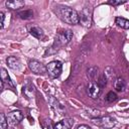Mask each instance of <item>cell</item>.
I'll return each mask as SVG.
<instances>
[{"mask_svg":"<svg viewBox=\"0 0 129 129\" xmlns=\"http://www.w3.org/2000/svg\"><path fill=\"white\" fill-rule=\"evenodd\" d=\"M54 12L66 23H69L72 25H77L80 23L79 13L71 7L63 6V5H57V6H55Z\"/></svg>","mask_w":129,"mask_h":129,"instance_id":"1","label":"cell"},{"mask_svg":"<svg viewBox=\"0 0 129 129\" xmlns=\"http://www.w3.org/2000/svg\"><path fill=\"white\" fill-rule=\"evenodd\" d=\"M125 86H126L125 81H124L122 78H117V79H116V81H115V83H114V87H115L116 91H118V92L123 91V90L125 89Z\"/></svg>","mask_w":129,"mask_h":129,"instance_id":"17","label":"cell"},{"mask_svg":"<svg viewBox=\"0 0 129 129\" xmlns=\"http://www.w3.org/2000/svg\"><path fill=\"white\" fill-rule=\"evenodd\" d=\"M22 93L23 95L27 98V99H32L34 97V93H35V89L31 84H26L23 86L22 88Z\"/></svg>","mask_w":129,"mask_h":129,"instance_id":"14","label":"cell"},{"mask_svg":"<svg viewBox=\"0 0 129 129\" xmlns=\"http://www.w3.org/2000/svg\"><path fill=\"white\" fill-rule=\"evenodd\" d=\"M86 112H88L87 114H88L89 117H91L92 119L101 117V111H100V110H96V109H87Z\"/></svg>","mask_w":129,"mask_h":129,"instance_id":"20","label":"cell"},{"mask_svg":"<svg viewBox=\"0 0 129 129\" xmlns=\"http://www.w3.org/2000/svg\"><path fill=\"white\" fill-rule=\"evenodd\" d=\"M46 71L49 75L50 78L56 79L60 76L61 71H62V63L59 60H52L47 63L46 66Z\"/></svg>","mask_w":129,"mask_h":129,"instance_id":"4","label":"cell"},{"mask_svg":"<svg viewBox=\"0 0 129 129\" xmlns=\"http://www.w3.org/2000/svg\"><path fill=\"white\" fill-rule=\"evenodd\" d=\"M6 61H7L8 67L13 71H20L21 68H22L20 60L15 56H8Z\"/></svg>","mask_w":129,"mask_h":129,"instance_id":"10","label":"cell"},{"mask_svg":"<svg viewBox=\"0 0 129 129\" xmlns=\"http://www.w3.org/2000/svg\"><path fill=\"white\" fill-rule=\"evenodd\" d=\"M1 81H2L3 83H6L7 85H9L10 87L14 88V84H13V82L11 81V79H10V77H9V75H8V73H7V71H6L4 68L1 69Z\"/></svg>","mask_w":129,"mask_h":129,"instance_id":"15","label":"cell"},{"mask_svg":"<svg viewBox=\"0 0 129 129\" xmlns=\"http://www.w3.org/2000/svg\"><path fill=\"white\" fill-rule=\"evenodd\" d=\"M80 16V23L83 25V26H86V27H90L91 24H92V11L90 8L86 7L84 8L81 13L79 14Z\"/></svg>","mask_w":129,"mask_h":129,"instance_id":"6","label":"cell"},{"mask_svg":"<svg viewBox=\"0 0 129 129\" xmlns=\"http://www.w3.org/2000/svg\"><path fill=\"white\" fill-rule=\"evenodd\" d=\"M75 121L72 118H64L60 121H58L57 123L54 124L53 129H71L74 125Z\"/></svg>","mask_w":129,"mask_h":129,"instance_id":"9","label":"cell"},{"mask_svg":"<svg viewBox=\"0 0 129 129\" xmlns=\"http://www.w3.org/2000/svg\"><path fill=\"white\" fill-rule=\"evenodd\" d=\"M5 5L7 8L11 10H18L19 8H22L25 5V2L22 0H12V1H6Z\"/></svg>","mask_w":129,"mask_h":129,"instance_id":"12","label":"cell"},{"mask_svg":"<svg viewBox=\"0 0 129 129\" xmlns=\"http://www.w3.org/2000/svg\"><path fill=\"white\" fill-rule=\"evenodd\" d=\"M28 31H29V33H30L32 36H34L35 38H38V39L42 38V37H43V34H44L42 28H40L38 25L29 26V27H28Z\"/></svg>","mask_w":129,"mask_h":129,"instance_id":"13","label":"cell"},{"mask_svg":"<svg viewBox=\"0 0 129 129\" xmlns=\"http://www.w3.org/2000/svg\"><path fill=\"white\" fill-rule=\"evenodd\" d=\"M48 101H49L50 106L52 107V109H53L56 113H58L59 115L63 114V112H64V108H63V107L58 103V101H57L56 99H54L52 96H50V97H49V99H48Z\"/></svg>","mask_w":129,"mask_h":129,"instance_id":"11","label":"cell"},{"mask_svg":"<svg viewBox=\"0 0 129 129\" xmlns=\"http://www.w3.org/2000/svg\"><path fill=\"white\" fill-rule=\"evenodd\" d=\"M117 99H118V96H117L116 93H114L113 91H110V92L106 95V98H105V100H106L108 103H113V102H115Z\"/></svg>","mask_w":129,"mask_h":129,"instance_id":"22","label":"cell"},{"mask_svg":"<svg viewBox=\"0 0 129 129\" xmlns=\"http://www.w3.org/2000/svg\"><path fill=\"white\" fill-rule=\"evenodd\" d=\"M18 16L21 19H30L33 17V11L32 10H23V11H19L18 12Z\"/></svg>","mask_w":129,"mask_h":129,"instance_id":"18","label":"cell"},{"mask_svg":"<svg viewBox=\"0 0 129 129\" xmlns=\"http://www.w3.org/2000/svg\"><path fill=\"white\" fill-rule=\"evenodd\" d=\"M0 19H1V21H0V27L3 28L4 27V13L3 12H0Z\"/></svg>","mask_w":129,"mask_h":129,"instance_id":"25","label":"cell"},{"mask_svg":"<svg viewBox=\"0 0 129 129\" xmlns=\"http://www.w3.org/2000/svg\"><path fill=\"white\" fill-rule=\"evenodd\" d=\"M87 92H88V95H89L91 98L95 99V98H97V97L100 95V93H101V87H100L97 83L91 82V83L89 84V86H88Z\"/></svg>","mask_w":129,"mask_h":129,"instance_id":"8","label":"cell"},{"mask_svg":"<svg viewBox=\"0 0 129 129\" xmlns=\"http://www.w3.org/2000/svg\"><path fill=\"white\" fill-rule=\"evenodd\" d=\"M115 23L124 29H129V19L123 18V17H116L115 18Z\"/></svg>","mask_w":129,"mask_h":129,"instance_id":"16","label":"cell"},{"mask_svg":"<svg viewBox=\"0 0 129 129\" xmlns=\"http://www.w3.org/2000/svg\"><path fill=\"white\" fill-rule=\"evenodd\" d=\"M73 31L70 30V29H66L61 32H58L55 36V39H54V43L52 45V47H55V49L57 50L59 47L68 44L72 38H73Z\"/></svg>","mask_w":129,"mask_h":129,"instance_id":"2","label":"cell"},{"mask_svg":"<svg viewBox=\"0 0 129 129\" xmlns=\"http://www.w3.org/2000/svg\"><path fill=\"white\" fill-rule=\"evenodd\" d=\"M8 126V120L4 113L0 114V129H7Z\"/></svg>","mask_w":129,"mask_h":129,"instance_id":"21","label":"cell"},{"mask_svg":"<svg viewBox=\"0 0 129 129\" xmlns=\"http://www.w3.org/2000/svg\"><path fill=\"white\" fill-rule=\"evenodd\" d=\"M107 79H106V76H105V74L104 75H102L99 79H98V81H97V84L101 87V88H103V87H105L106 86V83H107V81H106Z\"/></svg>","mask_w":129,"mask_h":129,"instance_id":"23","label":"cell"},{"mask_svg":"<svg viewBox=\"0 0 129 129\" xmlns=\"http://www.w3.org/2000/svg\"><path fill=\"white\" fill-rule=\"evenodd\" d=\"M92 122L104 129H111L116 125V119L113 118L112 116H103V117H98L92 119Z\"/></svg>","mask_w":129,"mask_h":129,"instance_id":"3","label":"cell"},{"mask_svg":"<svg viewBox=\"0 0 129 129\" xmlns=\"http://www.w3.org/2000/svg\"><path fill=\"white\" fill-rule=\"evenodd\" d=\"M77 129H91V127L86 125V124H82V125H79Z\"/></svg>","mask_w":129,"mask_h":129,"instance_id":"26","label":"cell"},{"mask_svg":"<svg viewBox=\"0 0 129 129\" xmlns=\"http://www.w3.org/2000/svg\"><path fill=\"white\" fill-rule=\"evenodd\" d=\"M98 74H99V69L97 67H91L90 69H88V76L92 80H95L98 77Z\"/></svg>","mask_w":129,"mask_h":129,"instance_id":"19","label":"cell"},{"mask_svg":"<svg viewBox=\"0 0 129 129\" xmlns=\"http://www.w3.org/2000/svg\"><path fill=\"white\" fill-rule=\"evenodd\" d=\"M110 5H113V6H117V5H121V4H124L126 3V0H110L108 2Z\"/></svg>","mask_w":129,"mask_h":129,"instance_id":"24","label":"cell"},{"mask_svg":"<svg viewBox=\"0 0 129 129\" xmlns=\"http://www.w3.org/2000/svg\"><path fill=\"white\" fill-rule=\"evenodd\" d=\"M28 67L30 69V71L35 74V75H44L45 73H47L46 71V67L44 64H42L41 62H39L36 59H31L28 61Z\"/></svg>","mask_w":129,"mask_h":129,"instance_id":"5","label":"cell"},{"mask_svg":"<svg viewBox=\"0 0 129 129\" xmlns=\"http://www.w3.org/2000/svg\"><path fill=\"white\" fill-rule=\"evenodd\" d=\"M23 119V114L21 111H12L10 113H8L7 115V120L8 123H10L11 125H16L18 124L20 121H22Z\"/></svg>","mask_w":129,"mask_h":129,"instance_id":"7","label":"cell"}]
</instances>
